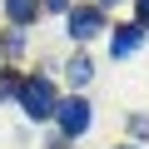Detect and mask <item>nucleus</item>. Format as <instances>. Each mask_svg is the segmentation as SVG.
Listing matches in <instances>:
<instances>
[{"instance_id":"obj_1","label":"nucleus","mask_w":149,"mask_h":149,"mask_svg":"<svg viewBox=\"0 0 149 149\" xmlns=\"http://www.w3.org/2000/svg\"><path fill=\"white\" fill-rule=\"evenodd\" d=\"M20 104H25V114H30V119H50V114L60 109V100H55V85H50V80H40V74L20 85Z\"/></svg>"},{"instance_id":"obj_2","label":"nucleus","mask_w":149,"mask_h":149,"mask_svg":"<svg viewBox=\"0 0 149 149\" xmlns=\"http://www.w3.org/2000/svg\"><path fill=\"white\" fill-rule=\"evenodd\" d=\"M65 25H70L74 40H90V35L104 30V15H100V5H70L65 10Z\"/></svg>"},{"instance_id":"obj_3","label":"nucleus","mask_w":149,"mask_h":149,"mask_svg":"<svg viewBox=\"0 0 149 149\" xmlns=\"http://www.w3.org/2000/svg\"><path fill=\"white\" fill-rule=\"evenodd\" d=\"M55 114H60V129H65V134H85V129H90V104H85V100H65Z\"/></svg>"},{"instance_id":"obj_4","label":"nucleus","mask_w":149,"mask_h":149,"mask_svg":"<svg viewBox=\"0 0 149 149\" xmlns=\"http://www.w3.org/2000/svg\"><path fill=\"white\" fill-rule=\"evenodd\" d=\"M5 15H10L15 25H30V20L40 15V0H5Z\"/></svg>"},{"instance_id":"obj_5","label":"nucleus","mask_w":149,"mask_h":149,"mask_svg":"<svg viewBox=\"0 0 149 149\" xmlns=\"http://www.w3.org/2000/svg\"><path fill=\"white\" fill-rule=\"evenodd\" d=\"M139 35H144L139 25H119V35H114V55H134V50H139Z\"/></svg>"},{"instance_id":"obj_6","label":"nucleus","mask_w":149,"mask_h":149,"mask_svg":"<svg viewBox=\"0 0 149 149\" xmlns=\"http://www.w3.org/2000/svg\"><path fill=\"white\" fill-rule=\"evenodd\" d=\"M90 74H95V65H90L85 55H80V60H70V80H74V85H85Z\"/></svg>"},{"instance_id":"obj_7","label":"nucleus","mask_w":149,"mask_h":149,"mask_svg":"<svg viewBox=\"0 0 149 149\" xmlns=\"http://www.w3.org/2000/svg\"><path fill=\"white\" fill-rule=\"evenodd\" d=\"M139 25H149V0H139Z\"/></svg>"},{"instance_id":"obj_8","label":"nucleus","mask_w":149,"mask_h":149,"mask_svg":"<svg viewBox=\"0 0 149 149\" xmlns=\"http://www.w3.org/2000/svg\"><path fill=\"white\" fill-rule=\"evenodd\" d=\"M50 10H70V0H50Z\"/></svg>"},{"instance_id":"obj_9","label":"nucleus","mask_w":149,"mask_h":149,"mask_svg":"<svg viewBox=\"0 0 149 149\" xmlns=\"http://www.w3.org/2000/svg\"><path fill=\"white\" fill-rule=\"evenodd\" d=\"M109 5H114V0H109Z\"/></svg>"}]
</instances>
